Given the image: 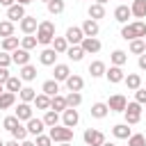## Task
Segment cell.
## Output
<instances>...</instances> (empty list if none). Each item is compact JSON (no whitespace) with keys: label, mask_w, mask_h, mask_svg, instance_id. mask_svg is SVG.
<instances>
[{"label":"cell","mask_w":146,"mask_h":146,"mask_svg":"<svg viewBox=\"0 0 146 146\" xmlns=\"http://www.w3.org/2000/svg\"><path fill=\"white\" fill-rule=\"evenodd\" d=\"M121 36L125 41H135V39H146V23L144 21H135V23H125L121 27Z\"/></svg>","instance_id":"6da1fadb"},{"label":"cell","mask_w":146,"mask_h":146,"mask_svg":"<svg viewBox=\"0 0 146 146\" xmlns=\"http://www.w3.org/2000/svg\"><path fill=\"white\" fill-rule=\"evenodd\" d=\"M52 39H55V23L52 21H41L39 30H36V41L41 46H48V43H52Z\"/></svg>","instance_id":"7a4b0ae2"},{"label":"cell","mask_w":146,"mask_h":146,"mask_svg":"<svg viewBox=\"0 0 146 146\" xmlns=\"http://www.w3.org/2000/svg\"><path fill=\"white\" fill-rule=\"evenodd\" d=\"M50 139L52 141H59V144H71L73 139V128H66V125H55L50 128Z\"/></svg>","instance_id":"3957f363"},{"label":"cell","mask_w":146,"mask_h":146,"mask_svg":"<svg viewBox=\"0 0 146 146\" xmlns=\"http://www.w3.org/2000/svg\"><path fill=\"white\" fill-rule=\"evenodd\" d=\"M82 139H84L87 146H103L105 144V135L100 130H96V128H87L84 135H82Z\"/></svg>","instance_id":"277c9868"},{"label":"cell","mask_w":146,"mask_h":146,"mask_svg":"<svg viewBox=\"0 0 146 146\" xmlns=\"http://www.w3.org/2000/svg\"><path fill=\"white\" fill-rule=\"evenodd\" d=\"M125 123L128 125H135V123H139V119H141V105L135 100V103H128V107H125Z\"/></svg>","instance_id":"5b68a950"},{"label":"cell","mask_w":146,"mask_h":146,"mask_svg":"<svg viewBox=\"0 0 146 146\" xmlns=\"http://www.w3.org/2000/svg\"><path fill=\"white\" fill-rule=\"evenodd\" d=\"M107 107H110V112H125V107H128V98H125L123 94H114V96H110Z\"/></svg>","instance_id":"8992f818"},{"label":"cell","mask_w":146,"mask_h":146,"mask_svg":"<svg viewBox=\"0 0 146 146\" xmlns=\"http://www.w3.org/2000/svg\"><path fill=\"white\" fill-rule=\"evenodd\" d=\"M66 41L71 43V46H80L82 43V39H84V32H82V27H78V25H71L68 30H66Z\"/></svg>","instance_id":"52a82bcc"},{"label":"cell","mask_w":146,"mask_h":146,"mask_svg":"<svg viewBox=\"0 0 146 146\" xmlns=\"http://www.w3.org/2000/svg\"><path fill=\"white\" fill-rule=\"evenodd\" d=\"M78 121H80V114H78L75 107H68V110L62 112V125H66V128H75Z\"/></svg>","instance_id":"ba28073f"},{"label":"cell","mask_w":146,"mask_h":146,"mask_svg":"<svg viewBox=\"0 0 146 146\" xmlns=\"http://www.w3.org/2000/svg\"><path fill=\"white\" fill-rule=\"evenodd\" d=\"M21 30H23V34H36V30H39L36 16H25L21 21Z\"/></svg>","instance_id":"9c48e42d"},{"label":"cell","mask_w":146,"mask_h":146,"mask_svg":"<svg viewBox=\"0 0 146 146\" xmlns=\"http://www.w3.org/2000/svg\"><path fill=\"white\" fill-rule=\"evenodd\" d=\"M80 46H82V50H84V52H87V55H89V52H91V55H94V52H98V50H100V48H103V43H100V41H98V39H96V36H84V39H82V43H80Z\"/></svg>","instance_id":"30bf717a"},{"label":"cell","mask_w":146,"mask_h":146,"mask_svg":"<svg viewBox=\"0 0 146 146\" xmlns=\"http://www.w3.org/2000/svg\"><path fill=\"white\" fill-rule=\"evenodd\" d=\"M105 78H107L112 84H119V82H123V80H125L123 66H110V68H107V73H105Z\"/></svg>","instance_id":"8fae6325"},{"label":"cell","mask_w":146,"mask_h":146,"mask_svg":"<svg viewBox=\"0 0 146 146\" xmlns=\"http://www.w3.org/2000/svg\"><path fill=\"white\" fill-rule=\"evenodd\" d=\"M25 16H27V14H25V7H23V5H11V7L7 9V18H9L11 23H16V21L21 23Z\"/></svg>","instance_id":"7c38bea8"},{"label":"cell","mask_w":146,"mask_h":146,"mask_svg":"<svg viewBox=\"0 0 146 146\" xmlns=\"http://www.w3.org/2000/svg\"><path fill=\"white\" fill-rule=\"evenodd\" d=\"M11 62L18 64V66H27V64H30V50H25V48H16V50L11 52Z\"/></svg>","instance_id":"4fadbf2b"},{"label":"cell","mask_w":146,"mask_h":146,"mask_svg":"<svg viewBox=\"0 0 146 146\" xmlns=\"http://www.w3.org/2000/svg\"><path fill=\"white\" fill-rule=\"evenodd\" d=\"M39 62H41L43 66H55V64H57V52H55L52 48H43V50L39 52Z\"/></svg>","instance_id":"5bb4252c"},{"label":"cell","mask_w":146,"mask_h":146,"mask_svg":"<svg viewBox=\"0 0 146 146\" xmlns=\"http://www.w3.org/2000/svg\"><path fill=\"white\" fill-rule=\"evenodd\" d=\"M55 78L52 80H57V82H66L68 78H71V68H68V64H55V73H52Z\"/></svg>","instance_id":"9a60e30c"},{"label":"cell","mask_w":146,"mask_h":146,"mask_svg":"<svg viewBox=\"0 0 146 146\" xmlns=\"http://www.w3.org/2000/svg\"><path fill=\"white\" fill-rule=\"evenodd\" d=\"M14 116H16L18 121H30V119H32V105H30V103H18Z\"/></svg>","instance_id":"2e32d148"},{"label":"cell","mask_w":146,"mask_h":146,"mask_svg":"<svg viewBox=\"0 0 146 146\" xmlns=\"http://www.w3.org/2000/svg\"><path fill=\"white\" fill-rule=\"evenodd\" d=\"M25 128H27V132H30V135H34V137H39V135L43 132V128H46V123H43V119H34V116H32V119L27 121V125H25Z\"/></svg>","instance_id":"e0dca14e"},{"label":"cell","mask_w":146,"mask_h":146,"mask_svg":"<svg viewBox=\"0 0 146 146\" xmlns=\"http://www.w3.org/2000/svg\"><path fill=\"white\" fill-rule=\"evenodd\" d=\"M132 16V11H130V7L128 5H119L116 9H114V21H119V23H128V18Z\"/></svg>","instance_id":"ac0fdd59"},{"label":"cell","mask_w":146,"mask_h":146,"mask_svg":"<svg viewBox=\"0 0 146 146\" xmlns=\"http://www.w3.org/2000/svg\"><path fill=\"white\" fill-rule=\"evenodd\" d=\"M82 32H84V36H98V32H100V27H98V21H94V18H87V21L82 23Z\"/></svg>","instance_id":"d6986e66"},{"label":"cell","mask_w":146,"mask_h":146,"mask_svg":"<svg viewBox=\"0 0 146 146\" xmlns=\"http://www.w3.org/2000/svg\"><path fill=\"white\" fill-rule=\"evenodd\" d=\"M112 135H114L116 139H130V137H132V130L128 128V123H116V125L112 128Z\"/></svg>","instance_id":"ffe728a7"},{"label":"cell","mask_w":146,"mask_h":146,"mask_svg":"<svg viewBox=\"0 0 146 146\" xmlns=\"http://www.w3.org/2000/svg\"><path fill=\"white\" fill-rule=\"evenodd\" d=\"M89 73H91V78H103V75L107 73V66H105V62H100V59L91 62V64H89Z\"/></svg>","instance_id":"44dd1931"},{"label":"cell","mask_w":146,"mask_h":146,"mask_svg":"<svg viewBox=\"0 0 146 146\" xmlns=\"http://www.w3.org/2000/svg\"><path fill=\"white\" fill-rule=\"evenodd\" d=\"M89 112H91L94 119H105V116L110 114V107H107V103H94Z\"/></svg>","instance_id":"7402d4cb"},{"label":"cell","mask_w":146,"mask_h":146,"mask_svg":"<svg viewBox=\"0 0 146 146\" xmlns=\"http://www.w3.org/2000/svg\"><path fill=\"white\" fill-rule=\"evenodd\" d=\"M130 11L135 18H146V0H132Z\"/></svg>","instance_id":"603a6c76"},{"label":"cell","mask_w":146,"mask_h":146,"mask_svg":"<svg viewBox=\"0 0 146 146\" xmlns=\"http://www.w3.org/2000/svg\"><path fill=\"white\" fill-rule=\"evenodd\" d=\"M123 82H125V87H128L130 91H137V89L141 87V75H139V73H128Z\"/></svg>","instance_id":"cb8c5ba5"},{"label":"cell","mask_w":146,"mask_h":146,"mask_svg":"<svg viewBox=\"0 0 146 146\" xmlns=\"http://www.w3.org/2000/svg\"><path fill=\"white\" fill-rule=\"evenodd\" d=\"M82 87H84V80H82L80 75L71 73V78L66 80V89H68V91H82Z\"/></svg>","instance_id":"d4e9b609"},{"label":"cell","mask_w":146,"mask_h":146,"mask_svg":"<svg viewBox=\"0 0 146 146\" xmlns=\"http://www.w3.org/2000/svg\"><path fill=\"white\" fill-rule=\"evenodd\" d=\"M18 78H21V80H25V82H32V80L36 78V66H32V64H27V66H21V73H18Z\"/></svg>","instance_id":"484cf974"},{"label":"cell","mask_w":146,"mask_h":146,"mask_svg":"<svg viewBox=\"0 0 146 146\" xmlns=\"http://www.w3.org/2000/svg\"><path fill=\"white\" fill-rule=\"evenodd\" d=\"M41 91H43L46 96H50V98H52V96H57V94H59V82H57V80H46V82H43V87H41Z\"/></svg>","instance_id":"4316f807"},{"label":"cell","mask_w":146,"mask_h":146,"mask_svg":"<svg viewBox=\"0 0 146 146\" xmlns=\"http://www.w3.org/2000/svg\"><path fill=\"white\" fill-rule=\"evenodd\" d=\"M50 110H55V112H64V110H68V105H66V96H52L50 98Z\"/></svg>","instance_id":"83f0119b"},{"label":"cell","mask_w":146,"mask_h":146,"mask_svg":"<svg viewBox=\"0 0 146 146\" xmlns=\"http://www.w3.org/2000/svg\"><path fill=\"white\" fill-rule=\"evenodd\" d=\"M43 123H46V128H55V125H59V112H55V110H46V114H43Z\"/></svg>","instance_id":"f1b7e54d"},{"label":"cell","mask_w":146,"mask_h":146,"mask_svg":"<svg viewBox=\"0 0 146 146\" xmlns=\"http://www.w3.org/2000/svg\"><path fill=\"white\" fill-rule=\"evenodd\" d=\"M84 55H87V52L82 50V46H68V50H66V57H68L71 62H80Z\"/></svg>","instance_id":"f546056e"},{"label":"cell","mask_w":146,"mask_h":146,"mask_svg":"<svg viewBox=\"0 0 146 146\" xmlns=\"http://www.w3.org/2000/svg\"><path fill=\"white\" fill-rule=\"evenodd\" d=\"M5 87H7V91H11V94H18V91L23 89V80H21L18 75H11V78L5 82Z\"/></svg>","instance_id":"4dcf8cb0"},{"label":"cell","mask_w":146,"mask_h":146,"mask_svg":"<svg viewBox=\"0 0 146 146\" xmlns=\"http://www.w3.org/2000/svg\"><path fill=\"white\" fill-rule=\"evenodd\" d=\"M16 48H21L18 36H7V39H2V50H5V52H14Z\"/></svg>","instance_id":"1f68e13d"},{"label":"cell","mask_w":146,"mask_h":146,"mask_svg":"<svg viewBox=\"0 0 146 146\" xmlns=\"http://www.w3.org/2000/svg\"><path fill=\"white\" fill-rule=\"evenodd\" d=\"M52 50H55L57 55L66 52V50H68V41H66V36H55V39H52Z\"/></svg>","instance_id":"d6a6232c"},{"label":"cell","mask_w":146,"mask_h":146,"mask_svg":"<svg viewBox=\"0 0 146 146\" xmlns=\"http://www.w3.org/2000/svg\"><path fill=\"white\" fill-rule=\"evenodd\" d=\"M110 59H112V66H123V64L128 62V52H125V50H114V52L110 55Z\"/></svg>","instance_id":"836d02e7"},{"label":"cell","mask_w":146,"mask_h":146,"mask_svg":"<svg viewBox=\"0 0 146 146\" xmlns=\"http://www.w3.org/2000/svg\"><path fill=\"white\" fill-rule=\"evenodd\" d=\"M130 52H132V55H144V52H146V39H135V41H130Z\"/></svg>","instance_id":"e575fe53"},{"label":"cell","mask_w":146,"mask_h":146,"mask_svg":"<svg viewBox=\"0 0 146 146\" xmlns=\"http://www.w3.org/2000/svg\"><path fill=\"white\" fill-rule=\"evenodd\" d=\"M18 96H21V103H34V98H36V91H34L32 87H23V89L18 91Z\"/></svg>","instance_id":"d590c367"},{"label":"cell","mask_w":146,"mask_h":146,"mask_svg":"<svg viewBox=\"0 0 146 146\" xmlns=\"http://www.w3.org/2000/svg\"><path fill=\"white\" fill-rule=\"evenodd\" d=\"M14 103H16V94H11V91H5V94L0 96V110H9Z\"/></svg>","instance_id":"8d00e7d4"},{"label":"cell","mask_w":146,"mask_h":146,"mask_svg":"<svg viewBox=\"0 0 146 146\" xmlns=\"http://www.w3.org/2000/svg\"><path fill=\"white\" fill-rule=\"evenodd\" d=\"M87 14H89V18H94V21H98V18H105V7L94 2V5L89 7V11H87Z\"/></svg>","instance_id":"74e56055"},{"label":"cell","mask_w":146,"mask_h":146,"mask_svg":"<svg viewBox=\"0 0 146 146\" xmlns=\"http://www.w3.org/2000/svg\"><path fill=\"white\" fill-rule=\"evenodd\" d=\"M80 103H82V94L80 91H68L66 94V105L68 107H78Z\"/></svg>","instance_id":"f35d334b"},{"label":"cell","mask_w":146,"mask_h":146,"mask_svg":"<svg viewBox=\"0 0 146 146\" xmlns=\"http://www.w3.org/2000/svg\"><path fill=\"white\" fill-rule=\"evenodd\" d=\"M34 105H36V110H50V96H46V94H36Z\"/></svg>","instance_id":"ab89813d"},{"label":"cell","mask_w":146,"mask_h":146,"mask_svg":"<svg viewBox=\"0 0 146 146\" xmlns=\"http://www.w3.org/2000/svg\"><path fill=\"white\" fill-rule=\"evenodd\" d=\"M0 36H2V39L14 36V23H11V21H0Z\"/></svg>","instance_id":"60d3db41"},{"label":"cell","mask_w":146,"mask_h":146,"mask_svg":"<svg viewBox=\"0 0 146 146\" xmlns=\"http://www.w3.org/2000/svg\"><path fill=\"white\" fill-rule=\"evenodd\" d=\"M36 36H32V34H25L23 39H21V48H25V50H32V48H36Z\"/></svg>","instance_id":"b9f144b4"},{"label":"cell","mask_w":146,"mask_h":146,"mask_svg":"<svg viewBox=\"0 0 146 146\" xmlns=\"http://www.w3.org/2000/svg\"><path fill=\"white\" fill-rule=\"evenodd\" d=\"M48 11H50L52 16L62 14V11H64V0H50V2H48Z\"/></svg>","instance_id":"7bdbcfd3"},{"label":"cell","mask_w":146,"mask_h":146,"mask_svg":"<svg viewBox=\"0 0 146 146\" xmlns=\"http://www.w3.org/2000/svg\"><path fill=\"white\" fill-rule=\"evenodd\" d=\"M27 135H30V132H27V128H25V125H18L16 130H11V137H14L16 141H25V139H27Z\"/></svg>","instance_id":"ee69618b"},{"label":"cell","mask_w":146,"mask_h":146,"mask_svg":"<svg viewBox=\"0 0 146 146\" xmlns=\"http://www.w3.org/2000/svg\"><path fill=\"white\" fill-rule=\"evenodd\" d=\"M2 125H5V128H7L9 132H11V130H16V128L21 125V121H18L16 116H5V121H2Z\"/></svg>","instance_id":"f6af8a7d"},{"label":"cell","mask_w":146,"mask_h":146,"mask_svg":"<svg viewBox=\"0 0 146 146\" xmlns=\"http://www.w3.org/2000/svg\"><path fill=\"white\" fill-rule=\"evenodd\" d=\"M128 146H146V137L144 135H132L128 139Z\"/></svg>","instance_id":"bcb514c9"},{"label":"cell","mask_w":146,"mask_h":146,"mask_svg":"<svg viewBox=\"0 0 146 146\" xmlns=\"http://www.w3.org/2000/svg\"><path fill=\"white\" fill-rule=\"evenodd\" d=\"M34 144H36V146H50V144H52V139H50V135H39Z\"/></svg>","instance_id":"7dc6e473"},{"label":"cell","mask_w":146,"mask_h":146,"mask_svg":"<svg viewBox=\"0 0 146 146\" xmlns=\"http://www.w3.org/2000/svg\"><path fill=\"white\" fill-rule=\"evenodd\" d=\"M9 64H14L11 62V55L9 52H0V68H7Z\"/></svg>","instance_id":"c3c4849f"},{"label":"cell","mask_w":146,"mask_h":146,"mask_svg":"<svg viewBox=\"0 0 146 146\" xmlns=\"http://www.w3.org/2000/svg\"><path fill=\"white\" fill-rule=\"evenodd\" d=\"M135 100H137L139 105H146V89H141V87H139V89L135 91Z\"/></svg>","instance_id":"681fc988"},{"label":"cell","mask_w":146,"mask_h":146,"mask_svg":"<svg viewBox=\"0 0 146 146\" xmlns=\"http://www.w3.org/2000/svg\"><path fill=\"white\" fill-rule=\"evenodd\" d=\"M9 78H11V75H9V71H7V68H0V84H5Z\"/></svg>","instance_id":"f907efd6"},{"label":"cell","mask_w":146,"mask_h":146,"mask_svg":"<svg viewBox=\"0 0 146 146\" xmlns=\"http://www.w3.org/2000/svg\"><path fill=\"white\" fill-rule=\"evenodd\" d=\"M137 64H139V68H141V71H146V52H144V55H139Z\"/></svg>","instance_id":"816d5d0a"},{"label":"cell","mask_w":146,"mask_h":146,"mask_svg":"<svg viewBox=\"0 0 146 146\" xmlns=\"http://www.w3.org/2000/svg\"><path fill=\"white\" fill-rule=\"evenodd\" d=\"M0 5H5V7H7V9H9V7H11V5H16V0H0Z\"/></svg>","instance_id":"f5cc1de1"},{"label":"cell","mask_w":146,"mask_h":146,"mask_svg":"<svg viewBox=\"0 0 146 146\" xmlns=\"http://www.w3.org/2000/svg\"><path fill=\"white\" fill-rule=\"evenodd\" d=\"M21 146H36L34 141H30V139H25V141H21Z\"/></svg>","instance_id":"db71d44e"},{"label":"cell","mask_w":146,"mask_h":146,"mask_svg":"<svg viewBox=\"0 0 146 146\" xmlns=\"http://www.w3.org/2000/svg\"><path fill=\"white\" fill-rule=\"evenodd\" d=\"M30 2H34V0H16V5H23V7H25V5H30Z\"/></svg>","instance_id":"11a10c76"},{"label":"cell","mask_w":146,"mask_h":146,"mask_svg":"<svg viewBox=\"0 0 146 146\" xmlns=\"http://www.w3.org/2000/svg\"><path fill=\"white\" fill-rule=\"evenodd\" d=\"M5 146H18V141H16V139H11V141H7Z\"/></svg>","instance_id":"9f6ffc18"},{"label":"cell","mask_w":146,"mask_h":146,"mask_svg":"<svg viewBox=\"0 0 146 146\" xmlns=\"http://www.w3.org/2000/svg\"><path fill=\"white\" fill-rule=\"evenodd\" d=\"M105 2H107V0H96V5H103V7H105Z\"/></svg>","instance_id":"6f0895ef"},{"label":"cell","mask_w":146,"mask_h":146,"mask_svg":"<svg viewBox=\"0 0 146 146\" xmlns=\"http://www.w3.org/2000/svg\"><path fill=\"white\" fill-rule=\"evenodd\" d=\"M103 146H116V144H112V141H105V144H103Z\"/></svg>","instance_id":"680465c9"},{"label":"cell","mask_w":146,"mask_h":146,"mask_svg":"<svg viewBox=\"0 0 146 146\" xmlns=\"http://www.w3.org/2000/svg\"><path fill=\"white\" fill-rule=\"evenodd\" d=\"M2 94H5V89H2V84H0V96H2Z\"/></svg>","instance_id":"91938a15"},{"label":"cell","mask_w":146,"mask_h":146,"mask_svg":"<svg viewBox=\"0 0 146 146\" xmlns=\"http://www.w3.org/2000/svg\"><path fill=\"white\" fill-rule=\"evenodd\" d=\"M0 146H5V141H2V139H0Z\"/></svg>","instance_id":"94428289"},{"label":"cell","mask_w":146,"mask_h":146,"mask_svg":"<svg viewBox=\"0 0 146 146\" xmlns=\"http://www.w3.org/2000/svg\"><path fill=\"white\" fill-rule=\"evenodd\" d=\"M41 2H46V5H48V2H50V0H41Z\"/></svg>","instance_id":"6125c7cd"},{"label":"cell","mask_w":146,"mask_h":146,"mask_svg":"<svg viewBox=\"0 0 146 146\" xmlns=\"http://www.w3.org/2000/svg\"><path fill=\"white\" fill-rule=\"evenodd\" d=\"M59 146H71V144H59Z\"/></svg>","instance_id":"be15d7a7"},{"label":"cell","mask_w":146,"mask_h":146,"mask_svg":"<svg viewBox=\"0 0 146 146\" xmlns=\"http://www.w3.org/2000/svg\"><path fill=\"white\" fill-rule=\"evenodd\" d=\"M144 137H146V132H144Z\"/></svg>","instance_id":"e7e4bbea"}]
</instances>
